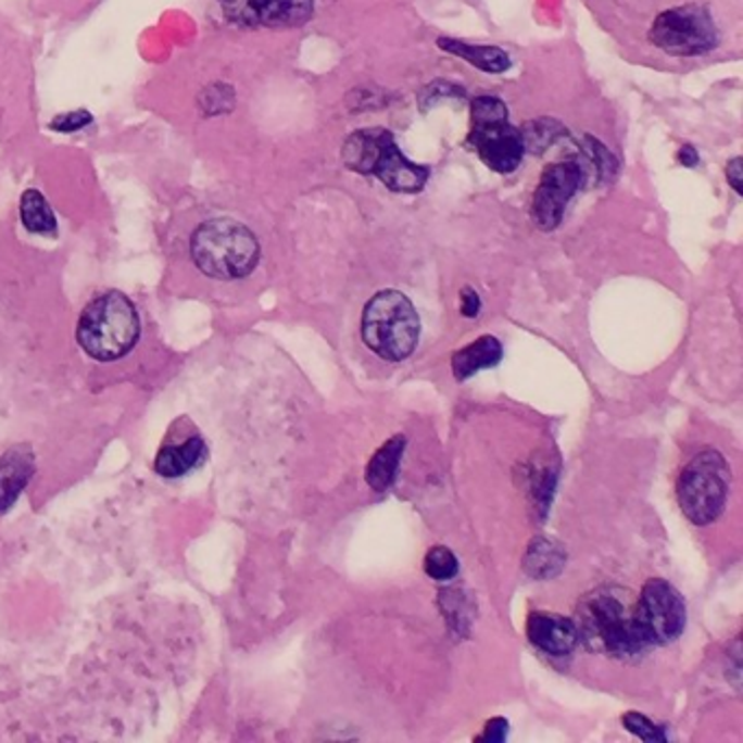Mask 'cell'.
Here are the masks:
<instances>
[{
  "label": "cell",
  "mask_w": 743,
  "mask_h": 743,
  "mask_svg": "<svg viewBox=\"0 0 743 743\" xmlns=\"http://www.w3.org/2000/svg\"><path fill=\"white\" fill-rule=\"evenodd\" d=\"M140 331V314L131 299L118 290H108L84 307L77 340L92 360L114 362L131 353Z\"/></svg>",
  "instance_id": "1"
},
{
  "label": "cell",
  "mask_w": 743,
  "mask_h": 743,
  "mask_svg": "<svg viewBox=\"0 0 743 743\" xmlns=\"http://www.w3.org/2000/svg\"><path fill=\"white\" fill-rule=\"evenodd\" d=\"M347 168L378 177L393 192L415 194L426 188L430 168L411 162L387 129H362L347 138L342 147Z\"/></svg>",
  "instance_id": "2"
},
{
  "label": "cell",
  "mask_w": 743,
  "mask_h": 743,
  "mask_svg": "<svg viewBox=\"0 0 743 743\" xmlns=\"http://www.w3.org/2000/svg\"><path fill=\"white\" fill-rule=\"evenodd\" d=\"M190 253L201 273L212 279L231 281L253 273L260 262V242L244 225L216 218L194 231Z\"/></svg>",
  "instance_id": "3"
},
{
  "label": "cell",
  "mask_w": 743,
  "mask_h": 743,
  "mask_svg": "<svg viewBox=\"0 0 743 743\" xmlns=\"http://www.w3.org/2000/svg\"><path fill=\"white\" fill-rule=\"evenodd\" d=\"M419 333V314L404 292L382 290L364 305L362 338L380 357L389 362L406 360L417 349Z\"/></svg>",
  "instance_id": "4"
},
{
  "label": "cell",
  "mask_w": 743,
  "mask_h": 743,
  "mask_svg": "<svg viewBox=\"0 0 743 743\" xmlns=\"http://www.w3.org/2000/svg\"><path fill=\"white\" fill-rule=\"evenodd\" d=\"M578 637L593 650L613 656H634L645 650L634 626V608L613 591H597L580 606Z\"/></svg>",
  "instance_id": "5"
},
{
  "label": "cell",
  "mask_w": 743,
  "mask_h": 743,
  "mask_svg": "<svg viewBox=\"0 0 743 743\" xmlns=\"http://www.w3.org/2000/svg\"><path fill=\"white\" fill-rule=\"evenodd\" d=\"M678 504L695 526L713 524L726 508L730 491V467L715 450L695 454L678 478Z\"/></svg>",
  "instance_id": "6"
},
{
  "label": "cell",
  "mask_w": 743,
  "mask_h": 743,
  "mask_svg": "<svg viewBox=\"0 0 743 743\" xmlns=\"http://www.w3.org/2000/svg\"><path fill=\"white\" fill-rule=\"evenodd\" d=\"M469 142L495 173L517 171L526 153L521 129L508 123V110L498 97H478L471 103Z\"/></svg>",
  "instance_id": "7"
},
{
  "label": "cell",
  "mask_w": 743,
  "mask_h": 743,
  "mask_svg": "<svg viewBox=\"0 0 743 743\" xmlns=\"http://www.w3.org/2000/svg\"><path fill=\"white\" fill-rule=\"evenodd\" d=\"M650 40L660 51L676 58H697L717 47V27L702 5H682L663 12L652 29Z\"/></svg>",
  "instance_id": "8"
},
{
  "label": "cell",
  "mask_w": 743,
  "mask_h": 743,
  "mask_svg": "<svg viewBox=\"0 0 743 743\" xmlns=\"http://www.w3.org/2000/svg\"><path fill=\"white\" fill-rule=\"evenodd\" d=\"M687 621L682 595L663 578H652L643 584L634 604V626L645 647L667 645L676 641Z\"/></svg>",
  "instance_id": "9"
},
{
  "label": "cell",
  "mask_w": 743,
  "mask_h": 743,
  "mask_svg": "<svg viewBox=\"0 0 743 743\" xmlns=\"http://www.w3.org/2000/svg\"><path fill=\"white\" fill-rule=\"evenodd\" d=\"M582 184V171L576 162L550 164L534 190L532 199V221L543 231H554L563 216L567 203L574 199Z\"/></svg>",
  "instance_id": "10"
},
{
  "label": "cell",
  "mask_w": 743,
  "mask_h": 743,
  "mask_svg": "<svg viewBox=\"0 0 743 743\" xmlns=\"http://www.w3.org/2000/svg\"><path fill=\"white\" fill-rule=\"evenodd\" d=\"M207 458V443L199 435L194 426L186 419V430L181 421H177L171 432L166 435L158 456H155V471L162 478H184L190 471L199 469Z\"/></svg>",
  "instance_id": "11"
},
{
  "label": "cell",
  "mask_w": 743,
  "mask_h": 743,
  "mask_svg": "<svg viewBox=\"0 0 743 743\" xmlns=\"http://www.w3.org/2000/svg\"><path fill=\"white\" fill-rule=\"evenodd\" d=\"M227 14L264 27H301L314 14V0H227Z\"/></svg>",
  "instance_id": "12"
},
{
  "label": "cell",
  "mask_w": 743,
  "mask_h": 743,
  "mask_svg": "<svg viewBox=\"0 0 743 743\" xmlns=\"http://www.w3.org/2000/svg\"><path fill=\"white\" fill-rule=\"evenodd\" d=\"M528 639L550 656L571 654L578 645V628L574 619L558 613H532L528 617Z\"/></svg>",
  "instance_id": "13"
},
{
  "label": "cell",
  "mask_w": 743,
  "mask_h": 743,
  "mask_svg": "<svg viewBox=\"0 0 743 743\" xmlns=\"http://www.w3.org/2000/svg\"><path fill=\"white\" fill-rule=\"evenodd\" d=\"M36 474L32 448L16 445L0 456V513H8Z\"/></svg>",
  "instance_id": "14"
},
{
  "label": "cell",
  "mask_w": 743,
  "mask_h": 743,
  "mask_svg": "<svg viewBox=\"0 0 743 743\" xmlns=\"http://www.w3.org/2000/svg\"><path fill=\"white\" fill-rule=\"evenodd\" d=\"M502 357H504L502 342L495 336H480L469 347H465L452 355L454 378L458 382H465L471 376H476L478 370L498 366L502 362Z\"/></svg>",
  "instance_id": "15"
},
{
  "label": "cell",
  "mask_w": 743,
  "mask_h": 743,
  "mask_svg": "<svg viewBox=\"0 0 743 743\" xmlns=\"http://www.w3.org/2000/svg\"><path fill=\"white\" fill-rule=\"evenodd\" d=\"M404 450H406V439L400 435V437L389 439L376 452V456L370 458V463L366 467V482L370 489L382 493V491H389L393 487L402 456H404Z\"/></svg>",
  "instance_id": "16"
},
{
  "label": "cell",
  "mask_w": 743,
  "mask_h": 743,
  "mask_svg": "<svg viewBox=\"0 0 743 743\" xmlns=\"http://www.w3.org/2000/svg\"><path fill=\"white\" fill-rule=\"evenodd\" d=\"M439 49L474 64L478 71H484L489 75H502L513 66L508 53L498 47H474L452 38H439Z\"/></svg>",
  "instance_id": "17"
},
{
  "label": "cell",
  "mask_w": 743,
  "mask_h": 743,
  "mask_svg": "<svg viewBox=\"0 0 743 743\" xmlns=\"http://www.w3.org/2000/svg\"><path fill=\"white\" fill-rule=\"evenodd\" d=\"M21 216H23V225L32 234H40V236H55L58 234V218H55L49 201L45 199V194L40 190H27L23 194Z\"/></svg>",
  "instance_id": "18"
},
{
  "label": "cell",
  "mask_w": 743,
  "mask_h": 743,
  "mask_svg": "<svg viewBox=\"0 0 743 743\" xmlns=\"http://www.w3.org/2000/svg\"><path fill=\"white\" fill-rule=\"evenodd\" d=\"M563 561H565V556H563V552H554V543L537 539L530 545V552L526 558V571L534 578H547V576H554L561 571Z\"/></svg>",
  "instance_id": "19"
},
{
  "label": "cell",
  "mask_w": 743,
  "mask_h": 743,
  "mask_svg": "<svg viewBox=\"0 0 743 743\" xmlns=\"http://www.w3.org/2000/svg\"><path fill=\"white\" fill-rule=\"evenodd\" d=\"M424 567H426V574L439 582H445V580H452L456 578L461 565H458V558L456 554L445 547V545H435L428 550L426 554V561H424Z\"/></svg>",
  "instance_id": "20"
},
{
  "label": "cell",
  "mask_w": 743,
  "mask_h": 743,
  "mask_svg": "<svg viewBox=\"0 0 743 743\" xmlns=\"http://www.w3.org/2000/svg\"><path fill=\"white\" fill-rule=\"evenodd\" d=\"M561 134H563V127L554 121L526 123V127L521 129L524 147H526V151H532V153H543L550 144L556 142V138Z\"/></svg>",
  "instance_id": "21"
},
{
  "label": "cell",
  "mask_w": 743,
  "mask_h": 743,
  "mask_svg": "<svg viewBox=\"0 0 743 743\" xmlns=\"http://www.w3.org/2000/svg\"><path fill=\"white\" fill-rule=\"evenodd\" d=\"M624 726H626L632 734H637L639 739H643V741H650V743L667 741L663 726H656L654 721H650V719H647L645 715H641V713H626V715H624Z\"/></svg>",
  "instance_id": "22"
},
{
  "label": "cell",
  "mask_w": 743,
  "mask_h": 743,
  "mask_svg": "<svg viewBox=\"0 0 743 743\" xmlns=\"http://www.w3.org/2000/svg\"><path fill=\"white\" fill-rule=\"evenodd\" d=\"M463 95H465L463 88L452 86V84H445V81H437V84H432V86H428V88L421 90L419 103H421V110L428 112L430 108L437 105V101H441V99H445V97H463Z\"/></svg>",
  "instance_id": "23"
},
{
  "label": "cell",
  "mask_w": 743,
  "mask_h": 743,
  "mask_svg": "<svg viewBox=\"0 0 743 743\" xmlns=\"http://www.w3.org/2000/svg\"><path fill=\"white\" fill-rule=\"evenodd\" d=\"M589 142V151H591V160L593 164L597 166V173L604 177V179H613L615 173H617V160L608 153V149L604 144H600L595 138H587Z\"/></svg>",
  "instance_id": "24"
},
{
  "label": "cell",
  "mask_w": 743,
  "mask_h": 743,
  "mask_svg": "<svg viewBox=\"0 0 743 743\" xmlns=\"http://www.w3.org/2000/svg\"><path fill=\"white\" fill-rule=\"evenodd\" d=\"M92 123V114L90 112H86V110H79V112H75V114H62V116H58L55 121H53V129H58V131H77V129H81V127H86V125H90Z\"/></svg>",
  "instance_id": "25"
},
{
  "label": "cell",
  "mask_w": 743,
  "mask_h": 743,
  "mask_svg": "<svg viewBox=\"0 0 743 743\" xmlns=\"http://www.w3.org/2000/svg\"><path fill=\"white\" fill-rule=\"evenodd\" d=\"M480 307H482V303H480L478 292H476L474 288H469V286L463 288V290H461V312H463V316L476 318L478 312H480Z\"/></svg>",
  "instance_id": "26"
},
{
  "label": "cell",
  "mask_w": 743,
  "mask_h": 743,
  "mask_svg": "<svg viewBox=\"0 0 743 743\" xmlns=\"http://www.w3.org/2000/svg\"><path fill=\"white\" fill-rule=\"evenodd\" d=\"M508 734V721L504 717H493L487 721V730L480 736L482 741H493V743H502Z\"/></svg>",
  "instance_id": "27"
},
{
  "label": "cell",
  "mask_w": 743,
  "mask_h": 743,
  "mask_svg": "<svg viewBox=\"0 0 743 743\" xmlns=\"http://www.w3.org/2000/svg\"><path fill=\"white\" fill-rule=\"evenodd\" d=\"M726 177H728V184L732 186V190L736 194H743V162H741V158H734L726 166Z\"/></svg>",
  "instance_id": "28"
},
{
  "label": "cell",
  "mask_w": 743,
  "mask_h": 743,
  "mask_svg": "<svg viewBox=\"0 0 743 743\" xmlns=\"http://www.w3.org/2000/svg\"><path fill=\"white\" fill-rule=\"evenodd\" d=\"M678 160H680V164L682 166H689V168H693V166H697V151L691 147V144H684L682 149H680V153H678Z\"/></svg>",
  "instance_id": "29"
}]
</instances>
